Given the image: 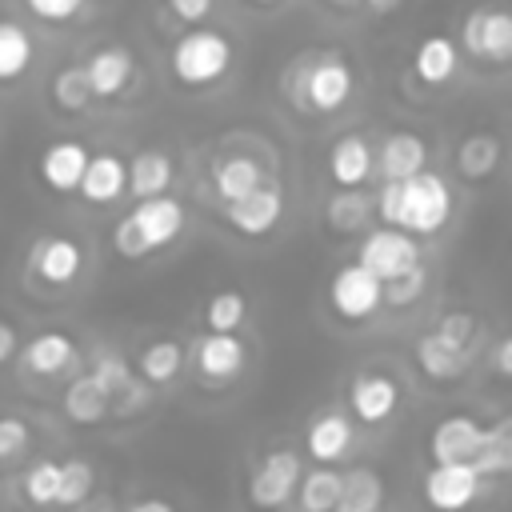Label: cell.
<instances>
[{"label": "cell", "mask_w": 512, "mask_h": 512, "mask_svg": "<svg viewBox=\"0 0 512 512\" xmlns=\"http://www.w3.org/2000/svg\"><path fill=\"white\" fill-rule=\"evenodd\" d=\"M496 364H500L504 376L512 372V340H500V348H496Z\"/></svg>", "instance_id": "obj_45"}, {"label": "cell", "mask_w": 512, "mask_h": 512, "mask_svg": "<svg viewBox=\"0 0 512 512\" xmlns=\"http://www.w3.org/2000/svg\"><path fill=\"white\" fill-rule=\"evenodd\" d=\"M196 360H200V372L212 376V380H228L244 368V344L232 336V332H208L196 348Z\"/></svg>", "instance_id": "obj_18"}, {"label": "cell", "mask_w": 512, "mask_h": 512, "mask_svg": "<svg viewBox=\"0 0 512 512\" xmlns=\"http://www.w3.org/2000/svg\"><path fill=\"white\" fill-rule=\"evenodd\" d=\"M372 164H376V156H372V148H368V140H364L360 132L340 136V140L332 144V152H328V172H332V180H336L340 188L364 184V180L372 176Z\"/></svg>", "instance_id": "obj_13"}, {"label": "cell", "mask_w": 512, "mask_h": 512, "mask_svg": "<svg viewBox=\"0 0 512 512\" xmlns=\"http://www.w3.org/2000/svg\"><path fill=\"white\" fill-rule=\"evenodd\" d=\"M396 408V384L388 376H360L352 384V412L364 424H380Z\"/></svg>", "instance_id": "obj_20"}, {"label": "cell", "mask_w": 512, "mask_h": 512, "mask_svg": "<svg viewBox=\"0 0 512 512\" xmlns=\"http://www.w3.org/2000/svg\"><path fill=\"white\" fill-rule=\"evenodd\" d=\"M460 44L476 60L504 64L512 56V16L504 8H496V4L472 8L464 16V24H460Z\"/></svg>", "instance_id": "obj_4"}, {"label": "cell", "mask_w": 512, "mask_h": 512, "mask_svg": "<svg viewBox=\"0 0 512 512\" xmlns=\"http://www.w3.org/2000/svg\"><path fill=\"white\" fill-rule=\"evenodd\" d=\"M128 168V188H132V196H160V192H168V184H172V160H168V152H156V148H148V152H136L132 156V164H124Z\"/></svg>", "instance_id": "obj_19"}, {"label": "cell", "mask_w": 512, "mask_h": 512, "mask_svg": "<svg viewBox=\"0 0 512 512\" xmlns=\"http://www.w3.org/2000/svg\"><path fill=\"white\" fill-rule=\"evenodd\" d=\"M80 68H84V80H88L92 96L108 100V96H120V92L128 88V80H132V72H136V60H132L128 48L108 44V48H96Z\"/></svg>", "instance_id": "obj_11"}, {"label": "cell", "mask_w": 512, "mask_h": 512, "mask_svg": "<svg viewBox=\"0 0 512 512\" xmlns=\"http://www.w3.org/2000/svg\"><path fill=\"white\" fill-rule=\"evenodd\" d=\"M68 360H72V340H68L64 332H40V336L28 344V352H24V364H28L32 372H40V376L60 372Z\"/></svg>", "instance_id": "obj_29"}, {"label": "cell", "mask_w": 512, "mask_h": 512, "mask_svg": "<svg viewBox=\"0 0 512 512\" xmlns=\"http://www.w3.org/2000/svg\"><path fill=\"white\" fill-rule=\"evenodd\" d=\"M384 500V484L372 468H352L340 476V496H336V512H376Z\"/></svg>", "instance_id": "obj_22"}, {"label": "cell", "mask_w": 512, "mask_h": 512, "mask_svg": "<svg viewBox=\"0 0 512 512\" xmlns=\"http://www.w3.org/2000/svg\"><path fill=\"white\" fill-rule=\"evenodd\" d=\"M456 64H460V48L452 36L444 32H428L420 44H416V56H412V68L424 84H448L456 76Z\"/></svg>", "instance_id": "obj_15"}, {"label": "cell", "mask_w": 512, "mask_h": 512, "mask_svg": "<svg viewBox=\"0 0 512 512\" xmlns=\"http://www.w3.org/2000/svg\"><path fill=\"white\" fill-rule=\"evenodd\" d=\"M300 480V460L292 448H280V452H268L260 460V468L252 472V484H248V496L256 508H280L292 488Z\"/></svg>", "instance_id": "obj_9"}, {"label": "cell", "mask_w": 512, "mask_h": 512, "mask_svg": "<svg viewBox=\"0 0 512 512\" xmlns=\"http://www.w3.org/2000/svg\"><path fill=\"white\" fill-rule=\"evenodd\" d=\"M96 384L108 392V400L112 396H124L128 400V388H132V372H128V364L124 360H116V356H104L100 364H96Z\"/></svg>", "instance_id": "obj_39"}, {"label": "cell", "mask_w": 512, "mask_h": 512, "mask_svg": "<svg viewBox=\"0 0 512 512\" xmlns=\"http://www.w3.org/2000/svg\"><path fill=\"white\" fill-rule=\"evenodd\" d=\"M364 4H368V8L376 12V16H388V12H392V8L400 4V0H364Z\"/></svg>", "instance_id": "obj_47"}, {"label": "cell", "mask_w": 512, "mask_h": 512, "mask_svg": "<svg viewBox=\"0 0 512 512\" xmlns=\"http://www.w3.org/2000/svg\"><path fill=\"white\" fill-rule=\"evenodd\" d=\"M24 492L32 504H56V492H60V464L52 460H40L28 468L24 476Z\"/></svg>", "instance_id": "obj_35"}, {"label": "cell", "mask_w": 512, "mask_h": 512, "mask_svg": "<svg viewBox=\"0 0 512 512\" xmlns=\"http://www.w3.org/2000/svg\"><path fill=\"white\" fill-rule=\"evenodd\" d=\"M92 100H96V96H92V88H88L80 64H68V68H60V72L52 76V104H56L60 112H84Z\"/></svg>", "instance_id": "obj_30"}, {"label": "cell", "mask_w": 512, "mask_h": 512, "mask_svg": "<svg viewBox=\"0 0 512 512\" xmlns=\"http://www.w3.org/2000/svg\"><path fill=\"white\" fill-rule=\"evenodd\" d=\"M24 4H28L32 16H40V20H48V24L76 20L80 8H84V0H24Z\"/></svg>", "instance_id": "obj_40"}, {"label": "cell", "mask_w": 512, "mask_h": 512, "mask_svg": "<svg viewBox=\"0 0 512 512\" xmlns=\"http://www.w3.org/2000/svg\"><path fill=\"white\" fill-rule=\"evenodd\" d=\"M468 464L480 476H492V472H508L512 468V428H508V420H500L496 428H484L480 432V448H476V456Z\"/></svg>", "instance_id": "obj_25"}, {"label": "cell", "mask_w": 512, "mask_h": 512, "mask_svg": "<svg viewBox=\"0 0 512 512\" xmlns=\"http://www.w3.org/2000/svg\"><path fill=\"white\" fill-rule=\"evenodd\" d=\"M164 4L180 24H204L216 8V0H164Z\"/></svg>", "instance_id": "obj_42"}, {"label": "cell", "mask_w": 512, "mask_h": 512, "mask_svg": "<svg viewBox=\"0 0 512 512\" xmlns=\"http://www.w3.org/2000/svg\"><path fill=\"white\" fill-rule=\"evenodd\" d=\"M480 492V472L468 464V460H448V464H436L424 480V496L436 512H460L476 500Z\"/></svg>", "instance_id": "obj_7"}, {"label": "cell", "mask_w": 512, "mask_h": 512, "mask_svg": "<svg viewBox=\"0 0 512 512\" xmlns=\"http://www.w3.org/2000/svg\"><path fill=\"white\" fill-rule=\"evenodd\" d=\"M420 292H424V268L420 264L408 268V272H400V276H392V280H380V300L384 304H396V308L412 304Z\"/></svg>", "instance_id": "obj_37"}, {"label": "cell", "mask_w": 512, "mask_h": 512, "mask_svg": "<svg viewBox=\"0 0 512 512\" xmlns=\"http://www.w3.org/2000/svg\"><path fill=\"white\" fill-rule=\"evenodd\" d=\"M428 164V144L416 132H392L380 148V172L384 180H404Z\"/></svg>", "instance_id": "obj_17"}, {"label": "cell", "mask_w": 512, "mask_h": 512, "mask_svg": "<svg viewBox=\"0 0 512 512\" xmlns=\"http://www.w3.org/2000/svg\"><path fill=\"white\" fill-rule=\"evenodd\" d=\"M416 360H420V368H424L428 376H436V380H448V376H456V372L464 368L468 352H464V344H456V340H448V336L432 332V336H424V340H420V348H416Z\"/></svg>", "instance_id": "obj_24"}, {"label": "cell", "mask_w": 512, "mask_h": 512, "mask_svg": "<svg viewBox=\"0 0 512 512\" xmlns=\"http://www.w3.org/2000/svg\"><path fill=\"white\" fill-rule=\"evenodd\" d=\"M336 496H340V472L332 468H316L300 480V504L304 512H332L336 508Z\"/></svg>", "instance_id": "obj_33"}, {"label": "cell", "mask_w": 512, "mask_h": 512, "mask_svg": "<svg viewBox=\"0 0 512 512\" xmlns=\"http://www.w3.org/2000/svg\"><path fill=\"white\" fill-rule=\"evenodd\" d=\"M244 320V296L240 292H220L208 300V328L212 332H236Z\"/></svg>", "instance_id": "obj_38"}, {"label": "cell", "mask_w": 512, "mask_h": 512, "mask_svg": "<svg viewBox=\"0 0 512 512\" xmlns=\"http://www.w3.org/2000/svg\"><path fill=\"white\" fill-rule=\"evenodd\" d=\"M224 204H228V208H224L228 224H232L236 232H244V236H264V232H272L276 220H280V212H284V196H280V188L268 184V180H260L252 192H244V196H236V200H224Z\"/></svg>", "instance_id": "obj_8"}, {"label": "cell", "mask_w": 512, "mask_h": 512, "mask_svg": "<svg viewBox=\"0 0 512 512\" xmlns=\"http://www.w3.org/2000/svg\"><path fill=\"white\" fill-rule=\"evenodd\" d=\"M180 364H184V348H180L176 340H156V344H148L144 356H140V372H144V380H152V384H168V380L180 372Z\"/></svg>", "instance_id": "obj_32"}, {"label": "cell", "mask_w": 512, "mask_h": 512, "mask_svg": "<svg viewBox=\"0 0 512 512\" xmlns=\"http://www.w3.org/2000/svg\"><path fill=\"white\" fill-rule=\"evenodd\" d=\"M260 180H264V172H260V164L252 156H228V160L216 164V192H220V200H236V196L252 192Z\"/></svg>", "instance_id": "obj_28"}, {"label": "cell", "mask_w": 512, "mask_h": 512, "mask_svg": "<svg viewBox=\"0 0 512 512\" xmlns=\"http://www.w3.org/2000/svg\"><path fill=\"white\" fill-rule=\"evenodd\" d=\"M332 4H352V0H332Z\"/></svg>", "instance_id": "obj_49"}, {"label": "cell", "mask_w": 512, "mask_h": 512, "mask_svg": "<svg viewBox=\"0 0 512 512\" xmlns=\"http://www.w3.org/2000/svg\"><path fill=\"white\" fill-rule=\"evenodd\" d=\"M88 156H92V152H88L80 140H56V144L40 156V176H44V184L56 188V192H76Z\"/></svg>", "instance_id": "obj_14"}, {"label": "cell", "mask_w": 512, "mask_h": 512, "mask_svg": "<svg viewBox=\"0 0 512 512\" xmlns=\"http://www.w3.org/2000/svg\"><path fill=\"white\" fill-rule=\"evenodd\" d=\"M180 228H184V208H180V200H172V196L160 192V196H144V200L116 224L112 244H116L120 256L140 260L144 252L172 244V240L180 236Z\"/></svg>", "instance_id": "obj_2"}, {"label": "cell", "mask_w": 512, "mask_h": 512, "mask_svg": "<svg viewBox=\"0 0 512 512\" xmlns=\"http://www.w3.org/2000/svg\"><path fill=\"white\" fill-rule=\"evenodd\" d=\"M480 424L468 420V416H448L436 424L432 432V460L436 464H448V460H472L476 448H480Z\"/></svg>", "instance_id": "obj_16"}, {"label": "cell", "mask_w": 512, "mask_h": 512, "mask_svg": "<svg viewBox=\"0 0 512 512\" xmlns=\"http://www.w3.org/2000/svg\"><path fill=\"white\" fill-rule=\"evenodd\" d=\"M496 160H500V144H496V136H488V132L468 136V140L460 144V152H456V168H460L468 180L488 176V172L496 168Z\"/></svg>", "instance_id": "obj_31"}, {"label": "cell", "mask_w": 512, "mask_h": 512, "mask_svg": "<svg viewBox=\"0 0 512 512\" xmlns=\"http://www.w3.org/2000/svg\"><path fill=\"white\" fill-rule=\"evenodd\" d=\"M124 180H128L124 160L112 156V152H96V156H88L76 192H80L88 204H112V200L124 192Z\"/></svg>", "instance_id": "obj_12"}, {"label": "cell", "mask_w": 512, "mask_h": 512, "mask_svg": "<svg viewBox=\"0 0 512 512\" xmlns=\"http://www.w3.org/2000/svg\"><path fill=\"white\" fill-rule=\"evenodd\" d=\"M168 68L184 88H208L232 68V40L216 28L188 24V32L168 52Z\"/></svg>", "instance_id": "obj_3"}, {"label": "cell", "mask_w": 512, "mask_h": 512, "mask_svg": "<svg viewBox=\"0 0 512 512\" xmlns=\"http://www.w3.org/2000/svg\"><path fill=\"white\" fill-rule=\"evenodd\" d=\"M248 4H256V8H276L280 0H248Z\"/></svg>", "instance_id": "obj_48"}, {"label": "cell", "mask_w": 512, "mask_h": 512, "mask_svg": "<svg viewBox=\"0 0 512 512\" xmlns=\"http://www.w3.org/2000/svg\"><path fill=\"white\" fill-rule=\"evenodd\" d=\"M348 440H352V428H348L344 416H320V420L308 428V452H312L320 464L340 460L344 448H348Z\"/></svg>", "instance_id": "obj_27"}, {"label": "cell", "mask_w": 512, "mask_h": 512, "mask_svg": "<svg viewBox=\"0 0 512 512\" xmlns=\"http://www.w3.org/2000/svg\"><path fill=\"white\" fill-rule=\"evenodd\" d=\"M108 392L96 384V376H80V380H72L68 384V392H64V412L76 420V424H92V420H100L104 412H108Z\"/></svg>", "instance_id": "obj_26"}, {"label": "cell", "mask_w": 512, "mask_h": 512, "mask_svg": "<svg viewBox=\"0 0 512 512\" xmlns=\"http://www.w3.org/2000/svg\"><path fill=\"white\" fill-rule=\"evenodd\" d=\"M92 492V468L84 460H68L60 464V492H56V504H80L88 500Z\"/></svg>", "instance_id": "obj_36"}, {"label": "cell", "mask_w": 512, "mask_h": 512, "mask_svg": "<svg viewBox=\"0 0 512 512\" xmlns=\"http://www.w3.org/2000/svg\"><path fill=\"white\" fill-rule=\"evenodd\" d=\"M360 264L376 280H392V276L416 268L420 264V252H416V240L404 228H380V232H372L360 244Z\"/></svg>", "instance_id": "obj_6"}, {"label": "cell", "mask_w": 512, "mask_h": 512, "mask_svg": "<svg viewBox=\"0 0 512 512\" xmlns=\"http://www.w3.org/2000/svg\"><path fill=\"white\" fill-rule=\"evenodd\" d=\"M364 220H368V200L360 196V192H336L332 196V204H328V224L336 228V232H356V228H364Z\"/></svg>", "instance_id": "obj_34"}, {"label": "cell", "mask_w": 512, "mask_h": 512, "mask_svg": "<svg viewBox=\"0 0 512 512\" xmlns=\"http://www.w3.org/2000/svg\"><path fill=\"white\" fill-rule=\"evenodd\" d=\"M12 352H16V332H12L8 324H0V364H4Z\"/></svg>", "instance_id": "obj_44"}, {"label": "cell", "mask_w": 512, "mask_h": 512, "mask_svg": "<svg viewBox=\"0 0 512 512\" xmlns=\"http://www.w3.org/2000/svg\"><path fill=\"white\" fill-rule=\"evenodd\" d=\"M28 444V424L20 416H0V460L16 456Z\"/></svg>", "instance_id": "obj_41"}, {"label": "cell", "mask_w": 512, "mask_h": 512, "mask_svg": "<svg viewBox=\"0 0 512 512\" xmlns=\"http://www.w3.org/2000/svg\"><path fill=\"white\" fill-rule=\"evenodd\" d=\"M32 56H36V48H32L28 28L16 20H0V84L20 80L32 68Z\"/></svg>", "instance_id": "obj_21"}, {"label": "cell", "mask_w": 512, "mask_h": 512, "mask_svg": "<svg viewBox=\"0 0 512 512\" xmlns=\"http://www.w3.org/2000/svg\"><path fill=\"white\" fill-rule=\"evenodd\" d=\"M332 308L344 320H364L380 308V280L364 264H348L332 280Z\"/></svg>", "instance_id": "obj_10"}, {"label": "cell", "mask_w": 512, "mask_h": 512, "mask_svg": "<svg viewBox=\"0 0 512 512\" xmlns=\"http://www.w3.org/2000/svg\"><path fill=\"white\" fill-rule=\"evenodd\" d=\"M80 248H76V240H64V236H56V240H44L40 248H36V272L48 280V284H68L76 272H80Z\"/></svg>", "instance_id": "obj_23"}, {"label": "cell", "mask_w": 512, "mask_h": 512, "mask_svg": "<svg viewBox=\"0 0 512 512\" xmlns=\"http://www.w3.org/2000/svg\"><path fill=\"white\" fill-rule=\"evenodd\" d=\"M332 512H336V508H332Z\"/></svg>", "instance_id": "obj_50"}, {"label": "cell", "mask_w": 512, "mask_h": 512, "mask_svg": "<svg viewBox=\"0 0 512 512\" xmlns=\"http://www.w3.org/2000/svg\"><path fill=\"white\" fill-rule=\"evenodd\" d=\"M352 84H356V80H352V68H348V60L336 56V52L316 56V60L308 64L304 80H300L304 104H308L312 112H336V108H344L348 96H352Z\"/></svg>", "instance_id": "obj_5"}, {"label": "cell", "mask_w": 512, "mask_h": 512, "mask_svg": "<svg viewBox=\"0 0 512 512\" xmlns=\"http://www.w3.org/2000/svg\"><path fill=\"white\" fill-rule=\"evenodd\" d=\"M436 332L468 348V336H472V316H468V312H448V316L440 320V328H436Z\"/></svg>", "instance_id": "obj_43"}, {"label": "cell", "mask_w": 512, "mask_h": 512, "mask_svg": "<svg viewBox=\"0 0 512 512\" xmlns=\"http://www.w3.org/2000/svg\"><path fill=\"white\" fill-rule=\"evenodd\" d=\"M132 512H172V504H164V500H140Z\"/></svg>", "instance_id": "obj_46"}, {"label": "cell", "mask_w": 512, "mask_h": 512, "mask_svg": "<svg viewBox=\"0 0 512 512\" xmlns=\"http://www.w3.org/2000/svg\"><path fill=\"white\" fill-rule=\"evenodd\" d=\"M376 208L384 224L404 228L408 236H432L452 212V192L436 172L420 168L404 180H384Z\"/></svg>", "instance_id": "obj_1"}]
</instances>
